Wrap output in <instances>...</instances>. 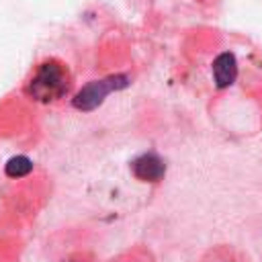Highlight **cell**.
I'll return each mask as SVG.
<instances>
[{"label": "cell", "mask_w": 262, "mask_h": 262, "mask_svg": "<svg viewBox=\"0 0 262 262\" xmlns=\"http://www.w3.org/2000/svg\"><path fill=\"white\" fill-rule=\"evenodd\" d=\"M70 90H72V72L57 57H47L39 61L25 84V92L29 94V98L41 104L59 102L70 94Z\"/></svg>", "instance_id": "6da1fadb"}, {"label": "cell", "mask_w": 262, "mask_h": 262, "mask_svg": "<svg viewBox=\"0 0 262 262\" xmlns=\"http://www.w3.org/2000/svg\"><path fill=\"white\" fill-rule=\"evenodd\" d=\"M129 82L125 76H111V78H104V80H94L90 84H86L74 98V106L80 108V111H92L96 108L106 94H111L113 90H119V88H125Z\"/></svg>", "instance_id": "7a4b0ae2"}, {"label": "cell", "mask_w": 262, "mask_h": 262, "mask_svg": "<svg viewBox=\"0 0 262 262\" xmlns=\"http://www.w3.org/2000/svg\"><path fill=\"white\" fill-rule=\"evenodd\" d=\"M131 170L135 178H139L141 182H158L166 174V164L156 154H141L139 158L133 160Z\"/></svg>", "instance_id": "3957f363"}, {"label": "cell", "mask_w": 262, "mask_h": 262, "mask_svg": "<svg viewBox=\"0 0 262 262\" xmlns=\"http://www.w3.org/2000/svg\"><path fill=\"white\" fill-rule=\"evenodd\" d=\"M237 76V63L231 53H221L213 61V78L217 88H227Z\"/></svg>", "instance_id": "277c9868"}, {"label": "cell", "mask_w": 262, "mask_h": 262, "mask_svg": "<svg viewBox=\"0 0 262 262\" xmlns=\"http://www.w3.org/2000/svg\"><path fill=\"white\" fill-rule=\"evenodd\" d=\"M199 262H250V258H248L242 250H237V248H233V246L221 244V246L209 248V250L199 258Z\"/></svg>", "instance_id": "5b68a950"}, {"label": "cell", "mask_w": 262, "mask_h": 262, "mask_svg": "<svg viewBox=\"0 0 262 262\" xmlns=\"http://www.w3.org/2000/svg\"><path fill=\"white\" fill-rule=\"evenodd\" d=\"M106 262H156V256L145 246H131V248L119 252L117 256L108 258Z\"/></svg>", "instance_id": "8992f818"}, {"label": "cell", "mask_w": 262, "mask_h": 262, "mask_svg": "<svg viewBox=\"0 0 262 262\" xmlns=\"http://www.w3.org/2000/svg\"><path fill=\"white\" fill-rule=\"evenodd\" d=\"M4 170H6V176H10V178H23V176H27L33 170V164H31L29 158L16 156V158H10L6 162V168Z\"/></svg>", "instance_id": "52a82bcc"}]
</instances>
